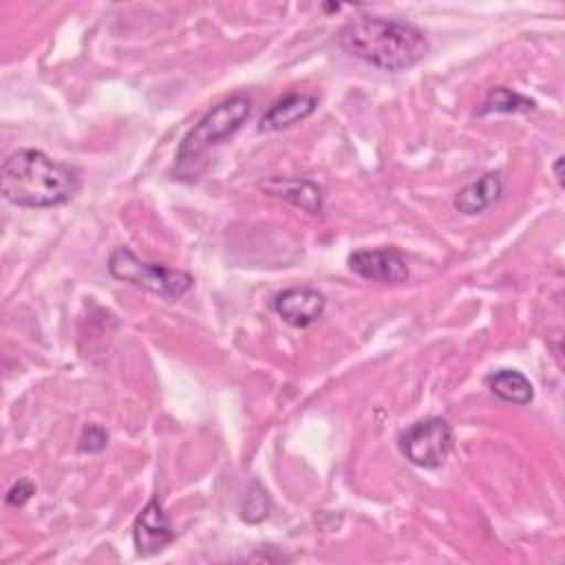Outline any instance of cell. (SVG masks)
I'll use <instances>...</instances> for the list:
<instances>
[{"label":"cell","instance_id":"1","mask_svg":"<svg viewBox=\"0 0 565 565\" xmlns=\"http://www.w3.org/2000/svg\"><path fill=\"white\" fill-rule=\"evenodd\" d=\"M338 42L349 55L382 71L411 68L430 49L422 29L382 15H355L340 29Z\"/></svg>","mask_w":565,"mask_h":565},{"label":"cell","instance_id":"2","mask_svg":"<svg viewBox=\"0 0 565 565\" xmlns=\"http://www.w3.org/2000/svg\"><path fill=\"white\" fill-rule=\"evenodd\" d=\"M2 196L20 207H55L79 190V170L38 148L11 152L0 168Z\"/></svg>","mask_w":565,"mask_h":565},{"label":"cell","instance_id":"3","mask_svg":"<svg viewBox=\"0 0 565 565\" xmlns=\"http://www.w3.org/2000/svg\"><path fill=\"white\" fill-rule=\"evenodd\" d=\"M252 99L247 95H232L212 106L181 139L177 148L174 168L181 174H192L194 163L216 143L232 137L249 117Z\"/></svg>","mask_w":565,"mask_h":565},{"label":"cell","instance_id":"4","mask_svg":"<svg viewBox=\"0 0 565 565\" xmlns=\"http://www.w3.org/2000/svg\"><path fill=\"white\" fill-rule=\"evenodd\" d=\"M108 271L113 278L141 287L159 298L177 300L188 294L194 285V278L188 271L172 269L157 263L141 260L130 247L119 245L108 258Z\"/></svg>","mask_w":565,"mask_h":565},{"label":"cell","instance_id":"5","mask_svg":"<svg viewBox=\"0 0 565 565\" xmlns=\"http://www.w3.org/2000/svg\"><path fill=\"white\" fill-rule=\"evenodd\" d=\"M399 450L413 466L441 468L452 450V428L441 417L422 419L402 433Z\"/></svg>","mask_w":565,"mask_h":565},{"label":"cell","instance_id":"6","mask_svg":"<svg viewBox=\"0 0 565 565\" xmlns=\"http://www.w3.org/2000/svg\"><path fill=\"white\" fill-rule=\"evenodd\" d=\"M349 269L364 280L371 282H404L408 278L406 258L393 247H377V249H358L349 256Z\"/></svg>","mask_w":565,"mask_h":565},{"label":"cell","instance_id":"7","mask_svg":"<svg viewBox=\"0 0 565 565\" xmlns=\"http://www.w3.org/2000/svg\"><path fill=\"white\" fill-rule=\"evenodd\" d=\"M174 541V532L170 525V519L159 501V497H152L141 512L135 519L132 525V543L135 552L139 556H152L161 550H166Z\"/></svg>","mask_w":565,"mask_h":565},{"label":"cell","instance_id":"8","mask_svg":"<svg viewBox=\"0 0 565 565\" xmlns=\"http://www.w3.org/2000/svg\"><path fill=\"white\" fill-rule=\"evenodd\" d=\"M327 298L313 287H289L274 298V311L291 327H309L322 318Z\"/></svg>","mask_w":565,"mask_h":565},{"label":"cell","instance_id":"9","mask_svg":"<svg viewBox=\"0 0 565 565\" xmlns=\"http://www.w3.org/2000/svg\"><path fill=\"white\" fill-rule=\"evenodd\" d=\"M258 188L267 192L269 196H278L282 201H289L291 205L300 207L307 214L322 212V188L313 183L311 179L300 177H271L267 181H260Z\"/></svg>","mask_w":565,"mask_h":565},{"label":"cell","instance_id":"10","mask_svg":"<svg viewBox=\"0 0 565 565\" xmlns=\"http://www.w3.org/2000/svg\"><path fill=\"white\" fill-rule=\"evenodd\" d=\"M318 106L316 95L307 93H289L280 99H276L258 119V130L260 132H276L282 128H289L302 119H307Z\"/></svg>","mask_w":565,"mask_h":565},{"label":"cell","instance_id":"11","mask_svg":"<svg viewBox=\"0 0 565 565\" xmlns=\"http://www.w3.org/2000/svg\"><path fill=\"white\" fill-rule=\"evenodd\" d=\"M503 194V177L501 172H486L477 181L468 183L455 194V207L461 214L475 216L497 203Z\"/></svg>","mask_w":565,"mask_h":565},{"label":"cell","instance_id":"12","mask_svg":"<svg viewBox=\"0 0 565 565\" xmlns=\"http://www.w3.org/2000/svg\"><path fill=\"white\" fill-rule=\"evenodd\" d=\"M488 388L503 402L508 404H516V406H525L534 399V388L530 384V380L514 369H501L492 375L486 377Z\"/></svg>","mask_w":565,"mask_h":565},{"label":"cell","instance_id":"13","mask_svg":"<svg viewBox=\"0 0 565 565\" xmlns=\"http://www.w3.org/2000/svg\"><path fill=\"white\" fill-rule=\"evenodd\" d=\"M536 108V102L512 90V88H505V86H497V88H490L481 108H479V115H490V113H501V115H519V113H530Z\"/></svg>","mask_w":565,"mask_h":565},{"label":"cell","instance_id":"14","mask_svg":"<svg viewBox=\"0 0 565 565\" xmlns=\"http://www.w3.org/2000/svg\"><path fill=\"white\" fill-rule=\"evenodd\" d=\"M269 497L265 492V488L258 483V481H252L249 490L245 492V499H243V508H241V516L243 521L247 523H260L263 519L269 516Z\"/></svg>","mask_w":565,"mask_h":565},{"label":"cell","instance_id":"15","mask_svg":"<svg viewBox=\"0 0 565 565\" xmlns=\"http://www.w3.org/2000/svg\"><path fill=\"white\" fill-rule=\"evenodd\" d=\"M106 444H108V433L102 426H88L84 430V435L79 437L77 450L79 452H99L106 448Z\"/></svg>","mask_w":565,"mask_h":565},{"label":"cell","instance_id":"16","mask_svg":"<svg viewBox=\"0 0 565 565\" xmlns=\"http://www.w3.org/2000/svg\"><path fill=\"white\" fill-rule=\"evenodd\" d=\"M33 494H35V483H33L31 479H18V481L9 488V492H7L4 499H7L9 505L20 508V505H24Z\"/></svg>","mask_w":565,"mask_h":565},{"label":"cell","instance_id":"17","mask_svg":"<svg viewBox=\"0 0 565 565\" xmlns=\"http://www.w3.org/2000/svg\"><path fill=\"white\" fill-rule=\"evenodd\" d=\"M561 166H563V157H556V161H554V177H556L558 185H563V174H561Z\"/></svg>","mask_w":565,"mask_h":565},{"label":"cell","instance_id":"18","mask_svg":"<svg viewBox=\"0 0 565 565\" xmlns=\"http://www.w3.org/2000/svg\"><path fill=\"white\" fill-rule=\"evenodd\" d=\"M324 9H327V11H338L340 4H324Z\"/></svg>","mask_w":565,"mask_h":565}]
</instances>
